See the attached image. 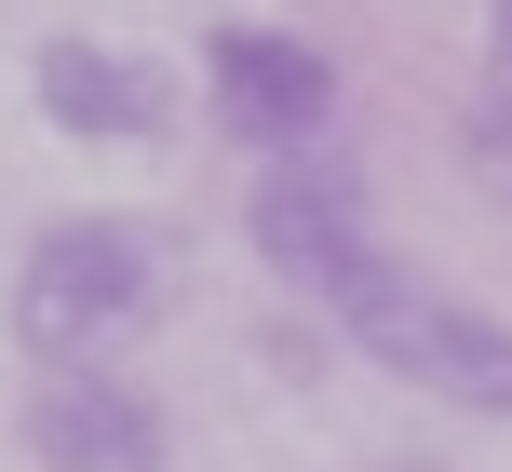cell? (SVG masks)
<instances>
[{"mask_svg":"<svg viewBox=\"0 0 512 472\" xmlns=\"http://www.w3.org/2000/svg\"><path fill=\"white\" fill-rule=\"evenodd\" d=\"M324 324H337V338H351L378 378H405L418 405H459V419H512V324H499V311H472L459 284H432L418 257H391V243L337 270Z\"/></svg>","mask_w":512,"mask_h":472,"instance_id":"6da1fadb","label":"cell"},{"mask_svg":"<svg viewBox=\"0 0 512 472\" xmlns=\"http://www.w3.org/2000/svg\"><path fill=\"white\" fill-rule=\"evenodd\" d=\"M162 324V243L135 216H54L14 257V338L27 365H122Z\"/></svg>","mask_w":512,"mask_h":472,"instance_id":"7a4b0ae2","label":"cell"},{"mask_svg":"<svg viewBox=\"0 0 512 472\" xmlns=\"http://www.w3.org/2000/svg\"><path fill=\"white\" fill-rule=\"evenodd\" d=\"M337 54L324 41H297V27H256V14H230L203 41V108H216V135L230 149H256V162H297V149H324L337 135Z\"/></svg>","mask_w":512,"mask_h":472,"instance_id":"3957f363","label":"cell"},{"mask_svg":"<svg viewBox=\"0 0 512 472\" xmlns=\"http://www.w3.org/2000/svg\"><path fill=\"white\" fill-rule=\"evenodd\" d=\"M27 95L68 149H162L176 135V68L135 41H95V27H54L27 41Z\"/></svg>","mask_w":512,"mask_h":472,"instance_id":"277c9868","label":"cell"},{"mask_svg":"<svg viewBox=\"0 0 512 472\" xmlns=\"http://www.w3.org/2000/svg\"><path fill=\"white\" fill-rule=\"evenodd\" d=\"M243 230H256V270H270V284H297L310 311L337 297V270H351V257H378V230H364V176H351L337 149L256 162V203H243Z\"/></svg>","mask_w":512,"mask_h":472,"instance_id":"5b68a950","label":"cell"},{"mask_svg":"<svg viewBox=\"0 0 512 472\" xmlns=\"http://www.w3.org/2000/svg\"><path fill=\"white\" fill-rule=\"evenodd\" d=\"M14 432H27V459H41V472H162V459H176L162 405L135 392L122 365H27Z\"/></svg>","mask_w":512,"mask_h":472,"instance_id":"8992f818","label":"cell"},{"mask_svg":"<svg viewBox=\"0 0 512 472\" xmlns=\"http://www.w3.org/2000/svg\"><path fill=\"white\" fill-rule=\"evenodd\" d=\"M459 162H472L486 203H512V81H486V95L459 108Z\"/></svg>","mask_w":512,"mask_h":472,"instance_id":"52a82bcc","label":"cell"},{"mask_svg":"<svg viewBox=\"0 0 512 472\" xmlns=\"http://www.w3.org/2000/svg\"><path fill=\"white\" fill-rule=\"evenodd\" d=\"M351 472H459V459H418V446H391V459H351Z\"/></svg>","mask_w":512,"mask_h":472,"instance_id":"ba28073f","label":"cell"},{"mask_svg":"<svg viewBox=\"0 0 512 472\" xmlns=\"http://www.w3.org/2000/svg\"><path fill=\"white\" fill-rule=\"evenodd\" d=\"M486 81H512V0H499V68H486Z\"/></svg>","mask_w":512,"mask_h":472,"instance_id":"9c48e42d","label":"cell"}]
</instances>
